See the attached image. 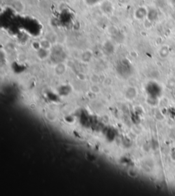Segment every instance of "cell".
I'll return each instance as SVG.
<instances>
[{"mask_svg": "<svg viewBox=\"0 0 175 196\" xmlns=\"http://www.w3.org/2000/svg\"><path fill=\"white\" fill-rule=\"evenodd\" d=\"M148 15V11L144 7H140L134 12V17L138 20H142Z\"/></svg>", "mask_w": 175, "mask_h": 196, "instance_id": "1", "label": "cell"}, {"mask_svg": "<svg viewBox=\"0 0 175 196\" xmlns=\"http://www.w3.org/2000/svg\"><path fill=\"white\" fill-rule=\"evenodd\" d=\"M66 71V66L63 63H57L54 68L55 74L57 76H62V75L64 74Z\"/></svg>", "mask_w": 175, "mask_h": 196, "instance_id": "2", "label": "cell"}, {"mask_svg": "<svg viewBox=\"0 0 175 196\" xmlns=\"http://www.w3.org/2000/svg\"><path fill=\"white\" fill-rule=\"evenodd\" d=\"M37 55L38 58L41 59V60H46L50 56V50L41 47L38 50H37Z\"/></svg>", "mask_w": 175, "mask_h": 196, "instance_id": "3", "label": "cell"}, {"mask_svg": "<svg viewBox=\"0 0 175 196\" xmlns=\"http://www.w3.org/2000/svg\"><path fill=\"white\" fill-rule=\"evenodd\" d=\"M92 58V53L90 51H85L81 54V59L83 63H88Z\"/></svg>", "mask_w": 175, "mask_h": 196, "instance_id": "4", "label": "cell"}, {"mask_svg": "<svg viewBox=\"0 0 175 196\" xmlns=\"http://www.w3.org/2000/svg\"><path fill=\"white\" fill-rule=\"evenodd\" d=\"M40 44H41V48L48 49V50H50L51 49V47H52L51 41L47 39H42V40L40 41Z\"/></svg>", "mask_w": 175, "mask_h": 196, "instance_id": "5", "label": "cell"}, {"mask_svg": "<svg viewBox=\"0 0 175 196\" xmlns=\"http://www.w3.org/2000/svg\"><path fill=\"white\" fill-rule=\"evenodd\" d=\"M136 90H135L134 88H130V89H127V91H126V97L127 98H134L135 96H136Z\"/></svg>", "mask_w": 175, "mask_h": 196, "instance_id": "6", "label": "cell"}, {"mask_svg": "<svg viewBox=\"0 0 175 196\" xmlns=\"http://www.w3.org/2000/svg\"><path fill=\"white\" fill-rule=\"evenodd\" d=\"M46 118L50 122H54L55 119H56V116L53 112L49 111L46 113Z\"/></svg>", "mask_w": 175, "mask_h": 196, "instance_id": "7", "label": "cell"}, {"mask_svg": "<svg viewBox=\"0 0 175 196\" xmlns=\"http://www.w3.org/2000/svg\"><path fill=\"white\" fill-rule=\"evenodd\" d=\"M90 91L93 93H99V91H100V89H99V87L97 86V85L94 84L91 86Z\"/></svg>", "mask_w": 175, "mask_h": 196, "instance_id": "8", "label": "cell"}]
</instances>
